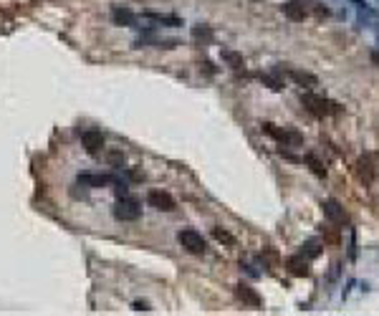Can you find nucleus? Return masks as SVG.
<instances>
[{
  "instance_id": "1",
  "label": "nucleus",
  "mask_w": 379,
  "mask_h": 316,
  "mask_svg": "<svg viewBox=\"0 0 379 316\" xmlns=\"http://www.w3.org/2000/svg\"><path fill=\"white\" fill-rule=\"evenodd\" d=\"M114 218L122 220V223H134L142 218V203L137 200V197L132 195H124L117 200V205H114Z\"/></svg>"
},
{
  "instance_id": "2",
  "label": "nucleus",
  "mask_w": 379,
  "mask_h": 316,
  "mask_svg": "<svg viewBox=\"0 0 379 316\" xmlns=\"http://www.w3.org/2000/svg\"><path fill=\"white\" fill-rule=\"evenodd\" d=\"M177 241H180V246H182L187 253H192V256H202L205 248H207L202 233H197L195 228H182V230L177 233Z\"/></svg>"
},
{
  "instance_id": "3",
  "label": "nucleus",
  "mask_w": 379,
  "mask_h": 316,
  "mask_svg": "<svg viewBox=\"0 0 379 316\" xmlns=\"http://www.w3.org/2000/svg\"><path fill=\"white\" fill-rule=\"evenodd\" d=\"M301 104L306 106L311 114H316V116H329V114H336V111H339V104H334V101H329V99H324V96H316V94H303V96H301Z\"/></svg>"
},
{
  "instance_id": "4",
  "label": "nucleus",
  "mask_w": 379,
  "mask_h": 316,
  "mask_svg": "<svg viewBox=\"0 0 379 316\" xmlns=\"http://www.w3.org/2000/svg\"><path fill=\"white\" fill-rule=\"evenodd\" d=\"M263 132L271 134L273 139H278L281 144H291V147H298L303 144V137L298 132H288V129H278L276 124H263Z\"/></svg>"
},
{
  "instance_id": "5",
  "label": "nucleus",
  "mask_w": 379,
  "mask_h": 316,
  "mask_svg": "<svg viewBox=\"0 0 379 316\" xmlns=\"http://www.w3.org/2000/svg\"><path fill=\"white\" fill-rule=\"evenodd\" d=\"M147 203H149L152 208L162 210V213H172V210L177 208L175 197H172L170 192H165V190H152V192L147 195Z\"/></svg>"
},
{
  "instance_id": "6",
  "label": "nucleus",
  "mask_w": 379,
  "mask_h": 316,
  "mask_svg": "<svg viewBox=\"0 0 379 316\" xmlns=\"http://www.w3.org/2000/svg\"><path fill=\"white\" fill-rule=\"evenodd\" d=\"M81 144H84V149L89 152V154H99L101 149H104V137H101V132H96V129H86L84 134H81Z\"/></svg>"
},
{
  "instance_id": "7",
  "label": "nucleus",
  "mask_w": 379,
  "mask_h": 316,
  "mask_svg": "<svg viewBox=\"0 0 379 316\" xmlns=\"http://www.w3.org/2000/svg\"><path fill=\"white\" fill-rule=\"evenodd\" d=\"M321 210H324V215L331 220V223H344L347 220V213H344V208L339 205V200H324L321 203Z\"/></svg>"
},
{
  "instance_id": "8",
  "label": "nucleus",
  "mask_w": 379,
  "mask_h": 316,
  "mask_svg": "<svg viewBox=\"0 0 379 316\" xmlns=\"http://www.w3.org/2000/svg\"><path fill=\"white\" fill-rule=\"evenodd\" d=\"M235 294H238V299L243 301V304H248V306H260L263 304V299L258 296V291L255 289H250L248 284H238V289H235Z\"/></svg>"
},
{
  "instance_id": "9",
  "label": "nucleus",
  "mask_w": 379,
  "mask_h": 316,
  "mask_svg": "<svg viewBox=\"0 0 379 316\" xmlns=\"http://www.w3.org/2000/svg\"><path fill=\"white\" fill-rule=\"evenodd\" d=\"M288 76H291V81H296L298 86H306V89H311V86H316V84H319V78H316L314 73H309V71L288 68Z\"/></svg>"
},
{
  "instance_id": "10",
  "label": "nucleus",
  "mask_w": 379,
  "mask_h": 316,
  "mask_svg": "<svg viewBox=\"0 0 379 316\" xmlns=\"http://www.w3.org/2000/svg\"><path fill=\"white\" fill-rule=\"evenodd\" d=\"M76 180H79L81 185H86V187H104V185L111 182L109 175H96V172H79Z\"/></svg>"
},
{
  "instance_id": "11",
  "label": "nucleus",
  "mask_w": 379,
  "mask_h": 316,
  "mask_svg": "<svg viewBox=\"0 0 379 316\" xmlns=\"http://www.w3.org/2000/svg\"><path fill=\"white\" fill-rule=\"evenodd\" d=\"M357 175H359V180H362L364 185H372V182H374V175H377V167L367 160V157H362L359 165H357Z\"/></svg>"
},
{
  "instance_id": "12",
  "label": "nucleus",
  "mask_w": 379,
  "mask_h": 316,
  "mask_svg": "<svg viewBox=\"0 0 379 316\" xmlns=\"http://www.w3.org/2000/svg\"><path fill=\"white\" fill-rule=\"evenodd\" d=\"M111 18H114V23H119V25H129V28H134L137 25V15L129 10V8H114L111 10Z\"/></svg>"
},
{
  "instance_id": "13",
  "label": "nucleus",
  "mask_w": 379,
  "mask_h": 316,
  "mask_svg": "<svg viewBox=\"0 0 379 316\" xmlns=\"http://www.w3.org/2000/svg\"><path fill=\"white\" fill-rule=\"evenodd\" d=\"M283 15L288 18V20H303V18H306L309 13H306V8H303V5H298L296 3V0H291V3H283Z\"/></svg>"
},
{
  "instance_id": "14",
  "label": "nucleus",
  "mask_w": 379,
  "mask_h": 316,
  "mask_svg": "<svg viewBox=\"0 0 379 316\" xmlns=\"http://www.w3.org/2000/svg\"><path fill=\"white\" fill-rule=\"evenodd\" d=\"M288 271L293 276H309V261H303L301 256H293V258H288Z\"/></svg>"
},
{
  "instance_id": "15",
  "label": "nucleus",
  "mask_w": 379,
  "mask_h": 316,
  "mask_svg": "<svg viewBox=\"0 0 379 316\" xmlns=\"http://www.w3.org/2000/svg\"><path fill=\"white\" fill-rule=\"evenodd\" d=\"M144 18H152L155 23H165V25H182L180 18H170V15H162V13H152V10H147Z\"/></svg>"
},
{
  "instance_id": "16",
  "label": "nucleus",
  "mask_w": 379,
  "mask_h": 316,
  "mask_svg": "<svg viewBox=\"0 0 379 316\" xmlns=\"http://www.w3.org/2000/svg\"><path fill=\"white\" fill-rule=\"evenodd\" d=\"M212 238L215 241H220V243H225V246H235V238L227 230H220V228H212Z\"/></svg>"
},
{
  "instance_id": "17",
  "label": "nucleus",
  "mask_w": 379,
  "mask_h": 316,
  "mask_svg": "<svg viewBox=\"0 0 379 316\" xmlns=\"http://www.w3.org/2000/svg\"><path fill=\"white\" fill-rule=\"evenodd\" d=\"M306 162L311 165V170H314L319 177H324V175H326V167L319 162V157H316V154H306Z\"/></svg>"
},
{
  "instance_id": "18",
  "label": "nucleus",
  "mask_w": 379,
  "mask_h": 316,
  "mask_svg": "<svg viewBox=\"0 0 379 316\" xmlns=\"http://www.w3.org/2000/svg\"><path fill=\"white\" fill-rule=\"evenodd\" d=\"M222 58H225L227 63H230L233 68H240V66H243V56H238V53H233V51H225V53H222Z\"/></svg>"
},
{
  "instance_id": "19",
  "label": "nucleus",
  "mask_w": 379,
  "mask_h": 316,
  "mask_svg": "<svg viewBox=\"0 0 379 316\" xmlns=\"http://www.w3.org/2000/svg\"><path fill=\"white\" fill-rule=\"evenodd\" d=\"M122 162H124V154H122V152H109V165L122 167Z\"/></svg>"
},
{
  "instance_id": "20",
  "label": "nucleus",
  "mask_w": 379,
  "mask_h": 316,
  "mask_svg": "<svg viewBox=\"0 0 379 316\" xmlns=\"http://www.w3.org/2000/svg\"><path fill=\"white\" fill-rule=\"evenodd\" d=\"M192 35H195V38H212V30H210V28H200V25H197V28H192Z\"/></svg>"
},
{
  "instance_id": "21",
  "label": "nucleus",
  "mask_w": 379,
  "mask_h": 316,
  "mask_svg": "<svg viewBox=\"0 0 379 316\" xmlns=\"http://www.w3.org/2000/svg\"><path fill=\"white\" fill-rule=\"evenodd\" d=\"M114 192H117V197H124V195H129V187H127V182H117V185H114Z\"/></svg>"
},
{
  "instance_id": "22",
  "label": "nucleus",
  "mask_w": 379,
  "mask_h": 316,
  "mask_svg": "<svg viewBox=\"0 0 379 316\" xmlns=\"http://www.w3.org/2000/svg\"><path fill=\"white\" fill-rule=\"evenodd\" d=\"M352 3H354L357 8H362V10H369V13H374V10L369 8V3H367V0H352Z\"/></svg>"
},
{
  "instance_id": "23",
  "label": "nucleus",
  "mask_w": 379,
  "mask_h": 316,
  "mask_svg": "<svg viewBox=\"0 0 379 316\" xmlns=\"http://www.w3.org/2000/svg\"><path fill=\"white\" fill-rule=\"evenodd\" d=\"M132 309H134V311H149V304H144V301H134V304H132Z\"/></svg>"
},
{
  "instance_id": "24",
  "label": "nucleus",
  "mask_w": 379,
  "mask_h": 316,
  "mask_svg": "<svg viewBox=\"0 0 379 316\" xmlns=\"http://www.w3.org/2000/svg\"><path fill=\"white\" fill-rule=\"evenodd\" d=\"M372 61H374V63H377V66H379V53H377V51H374V53H372Z\"/></svg>"
}]
</instances>
